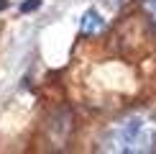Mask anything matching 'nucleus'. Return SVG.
Listing matches in <instances>:
<instances>
[{
  "label": "nucleus",
  "instance_id": "f257e3e1",
  "mask_svg": "<svg viewBox=\"0 0 156 154\" xmlns=\"http://www.w3.org/2000/svg\"><path fill=\"white\" fill-rule=\"evenodd\" d=\"M100 146L118 154H144L156 149V116L138 111L118 118L102 134Z\"/></svg>",
  "mask_w": 156,
  "mask_h": 154
},
{
  "label": "nucleus",
  "instance_id": "f03ea898",
  "mask_svg": "<svg viewBox=\"0 0 156 154\" xmlns=\"http://www.w3.org/2000/svg\"><path fill=\"white\" fill-rule=\"evenodd\" d=\"M80 28H82V34H97L102 28V18L95 10H87L84 18H82V23H80Z\"/></svg>",
  "mask_w": 156,
  "mask_h": 154
},
{
  "label": "nucleus",
  "instance_id": "7ed1b4c3",
  "mask_svg": "<svg viewBox=\"0 0 156 154\" xmlns=\"http://www.w3.org/2000/svg\"><path fill=\"white\" fill-rule=\"evenodd\" d=\"M36 8H41V0H28V3H23V5H21V10H23V13H31V10H36Z\"/></svg>",
  "mask_w": 156,
  "mask_h": 154
},
{
  "label": "nucleus",
  "instance_id": "20e7f679",
  "mask_svg": "<svg viewBox=\"0 0 156 154\" xmlns=\"http://www.w3.org/2000/svg\"><path fill=\"white\" fill-rule=\"evenodd\" d=\"M146 10H148V16H151V21H154V26H156V0H148V3H146Z\"/></svg>",
  "mask_w": 156,
  "mask_h": 154
},
{
  "label": "nucleus",
  "instance_id": "39448f33",
  "mask_svg": "<svg viewBox=\"0 0 156 154\" xmlns=\"http://www.w3.org/2000/svg\"><path fill=\"white\" fill-rule=\"evenodd\" d=\"M5 5H8V3H5V0H0V10H3V8H5Z\"/></svg>",
  "mask_w": 156,
  "mask_h": 154
}]
</instances>
